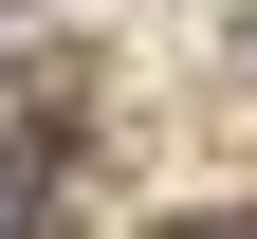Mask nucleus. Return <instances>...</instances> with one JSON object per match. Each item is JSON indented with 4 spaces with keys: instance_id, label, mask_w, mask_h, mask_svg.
Listing matches in <instances>:
<instances>
[{
    "instance_id": "obj_1",
    "label": "nucleus",
    "mask_w": 257,
    "mask_h": 239,
    "mask_svg": "<svg viewBox=\"0 0 257 239\" xmlns=\"http://www.w3.org/2000/svg\"><path fill=\"white\" fill-rule=\"evenodd\" d=\"M166 239H257V221H166Z\"/></svg>"
}]
</instances>
